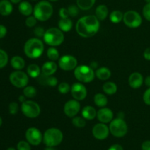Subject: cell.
<instances>
[{"label": "cell", "mask_w": 150, "mask_h": 150, "mask_svg": "<svg viewBox=\"0 0 150 150\" xmlns=\"http://www.w3.org/2000/svg\"><path fill=\"white\" fill-rule=\"evenodd\" d=\"M142 150H150V141L147 140L145 141L142 143Z\"/></svg>", "instance_id": "obj_46"}, {"label": "cell", "mask_w": 150, "mask_h": 150, "mask_svg": "<svg viewBox=\"0 0 150 150\" xmlns=\"http://www.w3.org/2000/svg\"><path fill=\"white\" fill-rule=\"evenodd\" d=\"M10 64L16 70H21L25 67V61L20 56H14L10 60Z\"/></svg>", "instance_id": "obj_24"}, {"label": "cell", "mask_w": 150, "mask_h": 150, "mask_svg": "<svg viewBox=\"0 0 150 150\" xmlns=\"http://www.w3.org/2000/svg\"><path fill=\"white\" fill-rule=\"evenodd\" d=\"M10 81L16 88H24L29 83V76L21 70H16L10 73Z\"/></svg>", "instance_id": "obj_10"}, {"label": "cell", "mask_w": 150, "mask_h": 150, "mask_svg": "<svg viewBox=\"0 0 150 150\" xmlns=\"http://www.w3.org/2000/svg\"><path fill=\"white\" fill-rule=\"evenodd\" d=\"M143 55L145 59L147 60V61H150V47L145 49V51H144Z\"/></svg>", "instance_id": "obj_47"}, {"label": "cell", "mask_w": 150, "mask_h": 150, "mask_svg": "<svg viewBox=\"0 0 150 150\" xmlns=\"http://www.w3.org/2000/svg\"><path fill=\"white\" fill-rule=\"evenodd\" d=\"M70 89H71V87H70V86L67 82H62L58 86L59 92L61 94H63V95L68 93L70 92Z\"/></svg>", "instance_id": "obj_36"}, {"label": "cell", "mask_w": 150, "mask_h": 150, "mask_svg": "<svg viewBox=\"0 0 150 150\" xmlns=\"http://www.w3.org/2000/svg\"><path fill=\"white\" fill-rule=\"evenodd\" d=\"M44 150H56L54 149V147H52V146H46V148H45Z\"/></svg>", "instance_id": "obj_53"}, {"label": "cell", "mask_w": 150, "mask_h": 150, "mask_svg": "<svg viewBox=\"0 0 150 150\" xmlns=\"http://www.w3.org/2000/svg\"><path fill=\"white\" fill-rule=\"evenodd\" d=\"M57 64L54 61L46 62L42 65L41 72L46 76H52L57 72Z\"/></svg>", "instance_id": "obj_19"}, {"label": "cell", "mask_w": 150, "mask_h": 150, "mask_svg": "<svg viewBox=\"0 0 150 150\" xmlns=\"http://www.w3.org/2000/svg\"><path fill=\"white\" fill-rule=\"evenodd\" d=\"M13 10V4L11 1L8 0L0 1V15L2 16H8Z\"/></svg>", "instance_id": "obj_20"}, {"label": "cell", "mask_w": 150, "mask_h": 150, "mask_svg": "<svg viewBox=\"0 0 150 150\" xmlns=\"http://www.w3.org/2000/svg\"><path fill=\"white\" fill-rule=\"evenodd\" d=\"M108 16V9L104 4H100L98 6L95 10V16L99 21L105 20Z\"/></svg>", "instance_id": "obj_25"}, {"label": "cell", "mask_w": 150, "mask_h": 150, "mask_svg": "<svg viewBox=\"0 0 150 150\" xmlns=\"http://www.w3.org/2000/svg\"><path fill=\"white\" fill-rule=\"evenodd\" d=\"M1 125H2V119H1V117H0V127L1 126Z\"/></svg>", "instance_id": "obj_55"}, {"label": "cell", "mask_w": 150, "mask_h": 150, "mask_svg": "<svg viewBox=\"0 0 150 150\" xmlns=\"http://www.w3.org/2000/svg\"><path fill=\"white\" fill-rule=\"evenodd\" d=\"M59 16L61 17V18H67L70 16H69L67 8H64V7H62L60 9L59 12Z\"/></svg>", "instance_id": "obj_44"}, {"label": "cell", "mask_w": 150, "mask_h": 150, "mask_svg": "<svg viewBox=\"0 0 150 150\" xmlns=\"http://www.w3.org/2000/svg\"><path fill=\"white\" fill-rule=\"evenodd\" d=\"M94 102L97 106L100 108H103L108 104V99L103 94L98 93L94 97Z\"/></svg>", "instance_id": "obj_27"}, {"label": "cell", "mask_w": 150, "mask_h": 150, "mask_svg": "<svg viewBox=\"0 0 150 150\" xmlns=\"http://www.w3.org/2000/svg\"><path fill=\"white\" fill-rule=\"evenodd\" d=\"M59 29L62 32H67L70 31L73 28V22L69 18H61L58 22Z\"/></svg>", "instance_id": "obj_26"}, {"label": "cell", "mask_w": 150, "mask_h": 150, "mask_svg": "<svg viewBox=\"0 0 150 150\" xmlns=\"http://www.w3.org/2000/svg\"><path fill=\"white\" fill-rule=\"evenodd\" d=\"M144 81V77L140 73L138 72H135L130 74V77H129L128 82L129 85L133 89H139L143 84Z\"/></svg>", "instance_id": "obj_17"}, {"label": "cell", "mask_w": 150, "mask_h": 150, "mask_svg": "<svg viewBox=\"0 0 150 150\" xmlns=\"http://www.w3.org/2000/svg\"><path fill=\"white\" fill-rule=\"evenodd\" d=\"M113 117H114V113L108 108L103 107L97 112V118L102 123L107 124L111 122L113 120Z\"/></svg>", "instance_id": "obj_16"}, {"label": "cell", "mask_w": 150, "mask_h": 150, "mask_svg": "<svg viewBox=\"0 0 150 150\" xmlns=\"http://www.w3.org/2000/svg\"><path fill=\"white\" fill-rule=\"evenodd\" d=\"M81 109V105L79 100H70L67 101L64 106V112L67 117L73 118L76 117Z\"/></svg>", "instance_id": "obj_14"}, {"label": "cell", "mask_w": 150, "mask_h": 150, "mask_svg": "<svg viewBox=\"0 0 150 150\" xmlns=\"http://www.w3.org/2000/svg\"><path fill=\"white\" fill-rule=\"evenodd\" d=\"M37 21H38V19L36 18L35 17V16H28L27 18L26 19V21H25V23H26V26H28V27H34V26L36 25L37 23Z\"/></svg>", "instance_id": "obj_39"}, {"label": "cell", "mask_w": 150, "mask_h": 150, "mask_svg": "<svg viewBox=\"0 0 150 150\" xmlns=\"http://www.w3.org/2000/svg\"><path fill=\"white\" fill-rule=\"evenodd\" d=\"M7 30L6 26H4V25L0 24V39L5 37L6 35H7Z\"/></svg>", "instance_id": "obj_45"}, {"label": "cell", "mask_w": 150, "mask_h": 150, "mask_svg": "<svg viewBox=\"0 0 150 150\" xmlns=\"http://www.w3.org/2000/svg\"><path fill=\"white\" fill-rule=\"evenodd\" d=\"M110 133L109 127L105 123H98L92 128V135L98 140H105Z\"/></svg>", "instance_id": "obj_13"}, {"label": "cell", "mask_w": 150, "mask_h": 150, "mask_svg": "<svg viewBox=\"0 0 150 150\" xmlns=\"http://www.w3.org/2000/svg\"><path fill=\"white\" fill-rule=\"evenodd\" d=\"M48 1H58V0H48Z\"/></svg>", "instance_id": "obj_57"}, {"label": "cell", "mask_w": 150, "mask_h": 150, "mask_svg": "<svg viewBox=\"0 0 150 150\" xmlns=\"http://www.w3.org/2000/svg\"><path fill=\"white\" fill-rule=\"evenodd\" d=\"M9 112L12 115H15L18 113V105L17 103L16 102H12L10 103L9 105Z\"/></svg>", "instance_id": "obj_41"}, {"label": "cell", "mask_w": 150, "mask_h": 150, "mask_svg": "<svg viewBox=\"0 0 150 150\" xmlns=\"http://www.w3.org/2000/svg\"><path fill=\"white\" fill-rule=\"evenodd\" d=\"M21 109L25 117L30 119L37 118L40 114V105L32 100H26L22 103Z\"/></svg>", "instance_id": "obj_8"}, {"label": "cell", "mask_w": 150, "mask_h": 150, "mask_svg": "<svg viewBox=\"0 0 150 150\" xmlns=\"http://www.w3.org/2000/svg\"><path fill=\"white\" fill-rule=\"evenodd\" d=\"M145 1H146V3H150V0H145Z\"/></svg>", "instance_id": "obj_56"}, {"label": "cell", "mask_w": 150, "mask_h": 150, "mask_svg": "<svg viewBox=\"0 0 150 150\" xmlns=\"http://www.w3.org/2000/svg\"><path fill=\"white\" fill-rule=\"evenodd\" d=\"M100 22L95 16H86L81 18L76 23L77 33L82 38H91L98 33Z\"/></svg>", "instance_id": "obj_1"}, {"label": "cell", "mask_w": 150, "mask_h": 150, "mask_svg": "<svg viewBox=\"0 0 150 150\" xmlns=\"http://www.w3.org/2000/svg\"><path fill=\"white\" fill-rule=\"evenodd\" d=\"M124 14L120 10H114L110 14V21L114 23H119L123 20Z\"/></svg>", "instance_id": "obj_31"}, {"label": "cell", "mask_w": 150, "mask_h": 150, "mask_svg": "<svg viewBox=\"0 0 150 150\" xmlns=\"http://www.w3.org/2000/svg\"><path fill=\"white\" fill-rule=\"evenodd\" d=\"M63 133L59 129L51 127L48 129L43 134V142L44 144L46 146H58L62 142Z\"/></svg>", "instance_id": "obj_5"}, {"label": "cell", "mask_w": 150, "mask_h": 150, "mask_svg": "<svg viewBox=\"0 0 150 150\" xmlns=\"http://www.w3.org/2000/svg\"><path fill=\"white\" fill-rule=\"evenodd\" d=\"M8 55L7 52L0 48V69L5 67L8 63Z\"/></svg>", "instance_id": "obj_35"}, {"label": "cell", "mask_w": 150, "mask_h": 150, "mask_svg": "<svg viewBox=\"0 0 150 150\" xmlns=\"http://www.w3.org/2000/svg\"><path fill=\"white\" fill-rule=\"evenodd\" d=\"M30 145L27 141H20L17 144V150H31Z\"/></svg>", "instance_id": "obj_38"}, {"label": "cell", "mask_w": 150, "mask_h": 150, "mask_svg": "<svg viewBox=\"0 0 150 150\" xmlns=\"http://www.w3.org/2000/svg\"><path fill=\"white\" fill-rule=\"evenodd\" d=\"M72 123L75 127L78 128H83L86 126V120L83 117H74L72 120Z\"/></svg>", "instance_id": "obj_34"}, {"label": "cell", "mask_w": 150, "mask_h": 150, "mask_svg": "<svg viewBox=\"0 0 150 150\" xmlns=\"http://www.w3.org/2000/svg\"><path fill=\"white\" fill-rule=\"evenodd\" d=\"M47 57L51 61H57L59 59V53L54 47H50L47 51Z\"/></svg>", "instance_id": "obj_32"}, {"label": "cell", "mask_w": 150, "mask_h": 150, "mask_svg": "<svg viewBox=\"0 0 150 150\" xmlns=\"http://www.w3.org/2000/svg\"><path fill=\"white\" fill-rule=\"evenodd\" d=\"M143 100L146 105L150 106V87L148 88L144 93Z\"/></svg>", "instance_id": "obj_42"}, {"label": "cell", "mask_w": 150, "mask_h": 150, "mask_svg": "<svg viewBox=\"0 0 150 150\" xmlns=\"http://www.w3.org/2000/svg\"><path fill=\"white\" fill-rule=\"evenodd\" d=\"M23 51L25 55L29 59H38L40 57L43 53L44 44L39 38H30L25 42Z\"/></svg>", "instance_id": "obj_2"}, {"label": "cell", "mask_w": 150, "mask_h": 150, "mask_svg": "<svg viewBox=\"0 0 150 150\" xmlns=\"http://www.w3.org/2000/svg\"><path fill=\"white\" fill-rule=\"evenodd\" d=\"M95 76L98 79L101 81H106L110 79L111 76V72L108 67H101L98 68L95 72Z\"/></svg>", "instance_id": "obj_23"}, {"label": "cell", "mask_w": 150, "mask_h": 150, "mask_svg": "<svg viewBox=\"0 0 150 150\" xmlns=\"http://www.w3.org/2000/svg\"><path fill=\"white\" fill-rule=\"evenodd\" d=\"M45 29L42 27H40V26L35 28V29L34 30V33H35V35H36L38 38H42V37L43 38L44 35H45Z\"/></svg>", "instance_id": "obj_43"}, {"label": "cell", "mask_w": 150, "mask_h": 150, "mask_svg": "<svg viewBox=\"0 0 150 150\" xmlns=\"http://www.w3.org/2000/svg\"><path fill=\"white\" fill-rule=\"evenodd\" d=\"M70 91L73 98L76 100H83L87 95V89L81 83H73Z\"/></svg>", "instance_id": "obj_15"}, {"label": "cell", "mask_w": 150, "mask_h": 150, "mask_svg": "<svg viewBox=\"0 0 150 150\" xmlns=\"http://www.w3.org/2000/svg\"><path fill=\"white\" fill-rule=\"evenodd\" d=\"M78 61L75 57L72 55L62 56L59 59V67L64 71H70L76 69Z\"/></svg>", "instance_id": "obj_12"}, {"label": "cell", "mask_w": 150, "mask_h": 150, "mask_svg": "<svg viewBox=\"0 0 150 150\" xmlns=\"http://www.w3.org/2000/svg\"><path fill=\"white\" fill-rule=\"evenodd\" d=\"M23 95L26 98H33L37 95V89L32 86H26L23 88Z\"/></svg>", "instance_id": "obj_33"}, {"label": "cell", "mask_w": 150, "mask_h": 150, "mask_svg": "<svg viewBox=\"0 0 150 150\" xmlns=\"http://www.w3.org/2000/svg\"><path fill=\"white\" fill-rule=\"evenodd\" d=\"M79 7L78 6L74 5H70L67 7V10H68V13H69V16H71V17L74 18L76 17V16L79 15Z\"/></svg>", "instance_id": "obj_37"}, {"label": "cell", "mask_w": 150, "mask_h": 150, "mask_svg": "<svg viewBox=\"0 0 150 150\" xmlns=\"http://www.w3.org/2000/svg\"><path fill=\"white\" fill-rule=\"evenodd\" d=\"M110 133L117 138L124 137L128 131L127 123L123 119L117 118L113 120L109 125Z\"/></svg>", "instance_id": "obj_7"}, {"label": "cell", "mask_w": 150, "mask_h": 150, "mask_svg": "<svg viewBox=\"0 0 150 150\" xmlns=\"http://www.w3.org/2000/svg\"><path fill=\"white\" fill-rule=\"evenodd\" d=\"M81 116L87 120H92L97 117V111L95 108L90 105L83 107L81 111Z\"/></svg>", "instance_id": "obj_21"}, {"label": "cell", "mask_w": 150, "mask_h": 150, "mask_svg": "<svg viewBox=\"0 0 150 150\" xmlns=\"http://www.w3.org/2000/svg\"><path fill=\"white\" fill-rule=\"evenodd\" d=\"M53 12V6L49 1H41L35 6L33 14L38 21H45L52 16Z\"/></svg>", "instance_id": "obj_3"}, {"label": "cell", "mask_w": 150, "mask_h": 150, "mask_svg": "<svg viewBox=\"0 0 150 150\" xmlns=\"http://www.w3.org/2000/svg\"><path fill=\"white\" fill-rule=\"evenodd\" d=\"M108 150H124L123 147L120 144H113L110 146Z\"/></svg>", "instance_id": "obj_48"}, {"label": "cell", "mask_w": 150, "mask_h": 150, "mask_svg": "<svg viewBox=\"0 0 150 150\" xmlns=\"http://www.w3.org/2000/svg\"><path fill=\"white\" fill-rule=\"evenodd\" d=\"M25 137L26 141L33 146H38L40 144L43 139V136L42 135L40 130L34 127H29L26 130Z\"/></svg>", "instance_id": "obj_11"}, {"label": "cell", "mask_w": 150, "mask_h": 150, "mask_svg": "<svg viewBox=\"0 0 150 150\" xmlns=\"http://www.w3.org/2000/svg\"><path fill=\"white\" fill-rule=\"evenodd\" d=\"M142 13L144 18L148 21H150V3H146V4H145L143 7Z\"/></svg>", "instance_id": "obj_40"}, {"label": "cell", "mask_w": 150, "mask_h": 150, "mask_svg": "<svg viewBox=\"0 0 150 150\" xmlns=\"http://www.w3.org/2000/svg\"><path fill=\"white\" fill-rule=\"evenodd\" d=\"M103 91L108 95H114L117 92V86L114 82H105L103 86Z\"/></svg>", "instance_id": "obj_28"}, {"label": "cell", "mask_w": 150, "mask_h": 150, "mask_svg": "<svg viewBox=\"0 0 150 150\" xmlns=\"http://www.w3.org/2000/svg\"><path fill=\"white\" fill-rule=\"evenodd\" d=\"M7 150H16V149L13 147H9L8 149H7Z\"/></svg>", "instance_id": "obj_54"}, {"label": "cell", "mask_w": 150, "mask_h": 150, "mask_svg": "<svg viewBox=\"0 0 150 150\" xmlns=\"http://www.w3.org/2000/svg\"><path fill=\"white\" fill-rule=\"evenodd\" d=\"M18 10L23 16H29L33 13V7L29 1H23L20 2L18 5Z\"/></svg>", "instance_id": "obj_22"}, {"label": "cell", "mask_w": 150, "mask_h": 150, "mask_svg": "<svg viewBox=\"0 0 150 150\" xmlns=\"http://www.w3.org/2000/svg\"><path fill=\"white\" fill-rule=\"evenodd\" d=\"M26 72H27V74L29 75V76L34 78V79H37L41 73L40 68L36 64H29L26 69Z\"/></svg>", "instance_id": "obj_29"}, {"label": "cell", "mask_w": 150, "mask_h": 150, "mask_svg": "<svg viewBox=\"0 0 150 150\" xmlns=\"http://www.w3.org/2000/svg\"><path fill=\"white\" fill-rule=\"evenodd\" d=\"M25 98H26V97H25L24 95H21V96H19V98H18L19 101H20V102L22 103H23L24 101H26Z\"/></svg>", "instance_id": "obj_51"}, {"label": "cell", "mask_w": 150, "mask_h": 150, "mask_svg": "<svg viewBox=\"0 0 150 150\" xmlns=\"http://www.w3.org/2000/svg\"><path fill=\"white\" fill-rule=\"evenodd\" d=\"M43 40L51 47L59 46L64 42V35L61 29L55 27L50 28L45 31Z\"/></svg>", "instance_id": "obj_4"}, {"label": "cell", "mask_w": 150, "mask_h": 150, "mask_svg": "<svg viewBox=\"0 0 150 150\" xmlns=\"http://www.w3.org/2000/svg\"><path fill=\"white\" fill-rule=\"evenodd\" d=\"M98 64L96 62H91V64L89 65V67L94 70V69L98 68Z\"/></svg>", "instance_id": "obj_49"}, {"label": "cell", "mask_w": 150, "mask_h": 150, "mask_svg": "<svg viewBox=\"0 0 150 150\" xmlns=\"http://www.w3.org/2000/svg\"><path fill=\"white\" fill-rule=\"evenodd\" d=\"M10 1H11L12 3H13V4H18V3L21 1V0H10Z\"/></svg>", "instance_id": "obj_52"}, {"label": "cell", "mask_w": 150, "mask_h": 150, "mask_svg": "<svg viewBox=\"0 0 150 150\" xmlns=\"http://www.w3.org/2000/svg\"><path fill=\"white\" fill-rule=\"evenodd\" d=\"M96 0H76L77 6L82 10H88L92 8Z\"/></svg>", "instance_id": "obj_30"}, {"label": "cell", "mask_w": 150, "mask_h": 150, "mask_svg": "<svg viewBox=\"0 0 150 150\" xmlns=\"http://www.w3.org/2000/svg\"><path fill=\"white\" fill-rule=\"evenodd\" d=\"M38 83H40L42 86H56L58 83V80L56 77L53 76H46L41 73L40 75L38 78Z\"/></svg>", "instance_id": "obj_18"}, {"label": "cell", "mask_w": 150, "mask_h": 150, "mask_svg": "<svg viewBox=\"0 0 150 150\" xmlns=\"http://www.w3.org/2000/svg\"><path fill=\"white\" fill-rule=\"evenodd\" d=\"M144 83L148 87H150V76H147V77L146 78V79H145L144 81Z\"/></svg>", "instance_id": "obj_50"}, {"label": "cell", "mask_w": 150, "mask_h": 150, "mask_svg": "<svg viewBox=\"0 0 150 150\" xmlns=\"http://www.w3.org/2000/svg\"><path fill=\"white\" fill-rule=\"evenodd\" d=\"M123 21L127 27L136 29L142 25V18L138 12L135 10H129L124 13Z\"/></svg>", "instance_id": "obj_9"}, {"label": "cell", "mask_w": 150, "mask_h": 150, "mask_svg": "<svg viewBox=\"0 0 150 150\" xmlns=\"http://www.w3.org/2000/svg\"><path fill=\"white\" fill-rule=\"evenodd\" d=\"M75 78L81 83H90L94 80L95 73L94 70L87 65H80L74 70Z\"/></svg>", "instance_id": "obj_6"}]
</instances>
